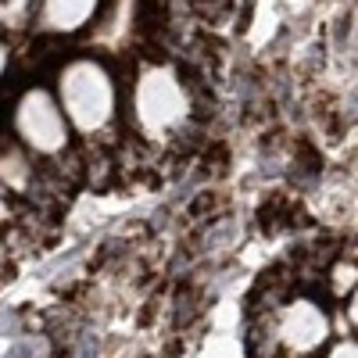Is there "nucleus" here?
I'll return each mask as SVG.
<instances>
[{
	"mask_svg": "<svg viewBox=\"0 0 358 358\" xmlns=\"http://www.w3.org/2000/svg\"><path fill=\"white\" fill-rule=\"evenodd\" d=\"M57 108H62L65 122H72L79 133H97L111 122L115 115V86L111 76L90 62V57H79V62L65 65L62 76H57Z\"/></svg>",
	"mask_w": 358,
	"mask_h": 358,
	"instance_id": "obj_1",
	"label": "nucleus"
},
{
	"mask_svg": "<svg viewBox=\"0 0 358 358\" xmlns=\"http://www.w3.org/2000/svg\"><path fill=\"white\" fill-rule=\"evenodd\" d=\"M133 108H136V122L147 136H169L187 118L190 101H187V90L176 79L172 69L147 65L136 79Z\"/></svg>",
	"mask_w": 358,
	"mask_h": 358,
	"instance_id": "obj_2",
	"label": "nucleus"
},
{
	"mask_svg": "<svg viewBox=\"0 0 358 358\" xmlns=\"http://www.w3.org/2000/svg\"><path fill=\"white\" fill-rule=\"evenodd\" d=\"M15 133L36 155H57L69 143V122L50 90H29L15 108Z\"/></svg>",
	"mask_w": 358,
	"mask_h": 358,
	"instance_id": "obj_3",
	"label": "nucleus"
},
{
	"mask_svg": "<svg viewBox=\"0 0 358 358\" xmlns=\"http://www.w3.org/2000/svg\"><path fill=\"white\" fill-rule=\"evenodd\" d=\"M276 337L287 351L294 355H308L315 348L326 344V337H330V319H326V312L315 305V301H290L280 308L276 315Z\"/></svg>",
	"mask_w": 358,
	"mask_h": 358,
	"instance_id": "obj_4",
	"label": "nucleus"
},
{
	"mask_svg": "<svg viewBox=\"0 0 358 358\" xmlns=\"http://www.w3.org/2000/svg\"><path fill=\"white\" fill-rule=\"evenodd\" d=\"M97 11V0H43V25L54 33H76Z\"/></svg>",
	"mask_w": 358,
	"mask_h": 358,
	"instance_id": "obj_5",
	"label": "nucleus"
},
{
	"mask_svg": "<svg viewBox=\"0 0 358 358\" xmlns=\"http://www.w3.org/2000/svg\"><path fill=\"white\" fill-rule=\"evenodd\" d=\"M29 179H33V165H29V158L18 151V147H8V151H0V183H4L8 190H25Z\"/></svg>",
	"mask_w": 358,
	"mask_h": 358,
	"instance_id": "obj_6",
	"label": "nucleus"
},
{
	"mask_svg": "<svg viewBox=\"0 0 358 358\" xmlns=\"http://www.w3.org/2000/svg\"><path fill=\"white\" fill-rule=\"evenodd\" d=\"M29 8H33V0H0V22L4 25H22Z\"/></svg>",
	"mask_w": 358,
	"mask_h": 358,
	"instance_id": "obj_7",
	"label": "nucleus"
},
{
	"mask_svg": "<svg viewBox=\"0 0 358 358\" xmlns=\"http://www.w3.org/2000/svg\"><path fill=\"white\" fill-rule=\"evenodd\" d=\"M330 358H355V344H351V341H344V344H337V348L330 351Z\"/></svg>",
	"mask_w": 358,
	"mask_h": 358,
	"instance_id": "obj_8",
	"label": "nucleus"
},
{
	"mask_svg": "<svg viewBox=\"0 0 358 358\" xmlns=\"http://www.w3.org/2000/svg\"><path fill=\"white\" fill-rule=\"evenodd\" d=\"M4 69H8V47L0 43V72H4Z\"/></svg>",
	"mask_w": 358,
	"mask_h": 358,
	"instance_id": "obj_9",
	"label": "nucleus"
},
{
	"mask_svg": "<svg viewBox=\"0 0 358 358\" xmlns=\"http://www.w3.org/2000/svg\"><path fill=\"white\" fill-rule=\"evenodd\" d=\"M8 219V201H4V194H0V222Z\"/></svg>",
	"mask_w": 358,
	"mask_h": 358,
	"instance_id": "obj_10",
	"label": "nucleus"
}]
</instances>
